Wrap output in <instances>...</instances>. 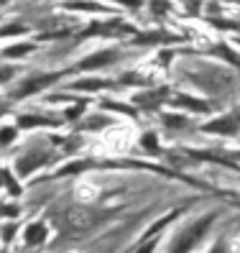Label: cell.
Segmentation results:
<instances>
[{
  "label": "cell",
  "instance_id": "cell-1",
  "mask_svg": "<svg viewBox=\"0 0 240 253\" xmlns=\"http://www.w3.org/2000/svg\"><path fill=\"white\" fill-rule=\"evenodd\" d=\"M62 80V72H46V74H31V77H21L16 87H10L8 90V100L10 102H16V100H26V97H31L41 90H46V87H51L54 82Z\"/></svg>",
  "mask_w": 240,
  "mask_h": 253
},
{
  "label": "cell",
  "instance_id": "cell-2",
  "mask_svg": "<svg viewBox=\"0 0 240 253\" xmlns=\"http://www.w3.org/2000/svg\"><path fill=\"white\" fill-rule=\"evenodd\" d=\"M212 220H215V215H204L200 220H194L192 225H187L182 233L176 235V241H174V246H171L169 253H189L194 246L202 241V235L207 233L209 225H212Z\"/></svg>",
  "mask_w": 240,
  "mask_h": 253
},
{
  "label": "cell",
  "instance_id": "cell-3",
  "mask_svg": "<svg viewBox=\"0 0 240 253\" xmlns=\"http://www.w3.org/2000/svg\"><path fill=\"white\" fill-rule=\"evenodd\" d=\"M123 59V51L120 49H100L92 51L89 56H84L82 62L77 64V72H95V69H105V67H113L115 62Z\"/></svg>",
  "mask_w": 240,
  "mask_h": 253
},
{
  "label": "cell",
  "instance_id": "cell-4",
  "mask_svg": "<svg viewBox=\"0 0 240 253\" xmlns=\"http://www.w3.org/2000/svg\"><path fill=\"white\" fill-rule=\"evenodd\" d=\"M169 90L166 87H156V90H148V92H141L138 97H133V102H136L138 108H146V110H151V108H159L163 100H166Z\"/></svg>",
  "mask_w": 240,
  "mask_h": 253
},
{
  "label": "cell",
  "instance_id": "cell-5",
  "mask_svg": "<svg viewBox=\"0 0 240 253\" xmlns=\"http://www.w3.org/2000/svg\"><path fill=\"white\" fill-rule=\"evenodd\" d=\"M238 126H240V118H238V115H225V118H217V121L207 123V126H204V130H209V133H225V136H233V133L238 130Z\"/></svg>",
  "mask_w": 240,
  "mask_h": 253
},
{
  "label": "cell",
  "instance_id": "cell-6",
  "mask_svg": "<svg viewBox=\"0 0 240 253\" xmlns=\"http://www.w3.org/2000/svg\"><path fill=\"white\" fill-rule=\"evenodd\" d=\"M36 51V43L34 41H21V43H10L0 51V59H8V62H16V59H23L28 54Z\"/></svg>",
  "mask_w": 240,
  "mask_h": 253
},
{
  "label": "cell",
  "instance_id": "cell-7",
  "mask_svg": "<svg viewBox=\"0 0 240 253\" xmlns=\"http://www.w3.org/2000/svg\"><path fill=\"white\" fill-rule=\"evenodd\" d=\"M46 161V154H39V151H34V154H26V156H21L18 161H16V171L21 174V176H28L36 167H41V164Z\"/></svg>",
  "mask_w": 240,
  "mask_h": 253
},
{
  "label": "cell",
  "instance_id": "cell-8",
  "mask_svg": "<svg viewBox=\"0 0 240 253\" xmlns=\"http://www.w3.org/2000/svg\"><path fill=\"white\" fill-rule=\"evenodd\" d=\"M16 126L18 128H36V126H62V118H39V115H18L16 118Z\"/></svg>",
  "mask_w": 240,
  "mask_h": 253
},
{
  "label": "cell",
  "instance_id": "cell-9",
  "mask_svg": "<svg viewBox=\"0 0 240 253\" xmlns=\"http://www.w3.org/2000/svg\"><path fill=\"white\" fill-rule=\"evenodd\" d=\"M46 235H49V228L43 225V222H31L23 233V241L28 246H41L43 241H46Z\"/></svg>",
  "mask_w": 240,
  "mask_h": 253
},
{
  "label": "cell",
  "instance_id": "cell-10",
  "mask_svg": "<svg viewBox=\"0 0 240 253\" xmlns=\"http://www.w3.org/2000/svg\"><path fill=\"white\" fill-rule=\"evenodd\" d=\"M69 87L72 90H82V92H97V90H105V87H113V82L95 77V80H77V82H72Z\"/></svg>",
  "mask_w": 240,
  "mask_h": 253
},
{
  "label": "cell",
  "instance_id": "cell-11",
  "mask_svg": "<svg viewBox=\"0 0 240 253\" xmlns=\"http://www.w3.org/2000/svg\"><path fill=\"white\" fill-rule=\"evenodd\" d=\"M18 74H21V67L10 64L8 59H3V62H0V87H8L13 80H18Z\"/></svg>",
  "mask_w": 240,
  "mask_h": 253
},
{
  "label": "cell",
  "instance_id": "cell-12",
  "mask_svg": "<svg viewBox=\"0 0 240 253\" xmlns=\"http://www.w3.org/2000/svg\"><path fill=\"white\" fill-rule=\"evenodd\" d=\"M31 28H28L26 23H21V21H10V23H5V26H0V39H10V36H23V34H28Z\"/></svg>",
  "mask_w": 240,
  "mask_h": 253
},
{
  "label": "cell",
  "instance_id": "cell-13",
  "mask_svg": "<svg viewBox=\"0 0 240 253\" xmlns=\"http://www.w3.org/2000/svg\"><path fill=\"white\" fill-rule=\"evenodd\" d=\"M171 102H174L176 108H189V110H200V113L209 108L204 100H194V97H189V95H179V97H174Z\"/></svg>",
  "mask_w": 240,
  "mask_h": 253
},
{
  "label": "cell",
  "instance_id": "cell-14",
  "mask_svg": "<svg viewBox=\"0 0 240 253\" xmlns=\"http://www.w3.org/2000/svg\"><path fill=\"white\" fill-rule=\"evenodd\" d=\"M161 118H163V126H166V128H174V130H179V128H187V126H189V118H187V115L163 113Z\"/></svg>",
  "mask_w": 240,
  "mask_h": 253
},
{
  "label": "cell",
  "instance_id": "cell-15",
  "mask_svg": "<svg viewBox=\"0 0 240 253\" xmlns=\"http://www.w3.org/2000/svg\"><path fill=\"white\" fill-rule=\"evenodd\" d=\"M18 138V126H0V148L10 146Z\"/></svg>",
  "mask_w": 240,
  "mask_h": 253
},
{
  "label": "cell",
  "instance_id": "cell-16",
  "mask_svg": "<svg viewBox=\"0 0 240 253\" xmlns=\"http://www.w3.org/2000/svg\"><path fill=\"white\" fill-rule=\"evenodd\" d=\"M84 108H87V100H82V102H74V105L64 113V118H67V121H77V118L84 113Z\"/></svg>",
  "mask_w": 240,
  "mask_h": 253
},
{
  "label": "cell",
  "instance_id": "cell-17",
  "mask_svg": "<svg viewBox=\"0 0 240 253\" xmlns=\"http://www.w3.org/2000/svg\"><path fill=\"white\" fill-rule=\"evenodd\" d=\"M141 146H143V148H148V151H159L156 133H151V130H148V133H143V136H141Z\"/></svg>",
  "mask_w": 240,
  "mask_h": 253
},
{
  "label": "cell",
  "instance_id": "cell-18",
  "mask_svg": "<svg viewBox=\"0 0 240 253\" xmlns=\"http://www.w3.org/2000/svg\"><path fill=\"white\" fill-rule=\"evenodd\" d=\"M151 10H154V16H159V13H166V10H169L166 0H151Z\"/></svg>",
  "mask_w": 240,
  "mask_h": 253
},
{
  "label": "cell",
  "instance_id": "cell-19",
  "mask_svg": "<svg viewBox=\"0 0 240 253\" xmlns=\"http://www.w3.org/2000/svg\"><path fill=\"white\" fill-rule=\"evenodd\" d=\"M209 253H225V241H222V238H220V241L212 246V251H209Z\"/></svg>",
  "mask_w": 240,
  "mask_h": 253
},
{
  "label": "cell",
  "instance_id": "cell-20",
  "mask_svg": "<svg viewBox=\"0 0 240 253\" xmlns=\"http://www.w3.org/2000/svg\"><path fill=\"white\" fill-rule=\"evenodd\" d=\"M154 246H156V241H148V243H146L138 253H151V251H154Z\"/></svg>",
  "mask_w": 240,
  "mask_h": 253
},
{
  "label": "cell",
  "instance_id": "cell-21",
  "mask_svg": "<svg viewBox=\"0 0 240 253\" xmlns=\"http://www.w3.org/2000/svg\"><path fill=\"white\" fill-rule=\"evenodd\" d=\"M10 3V0H0V8H3V5H8Z\"/></svg>",
  "mask_w": 240,
  "mask_h": 253
},
{
  "label": "cell",
  "instance_id": "cell-22",
  "mask_svg": "<svg viewBox=\"0 0 240 253\" xmlns=\"http://www.w3.org/2000/svg\"><path fill=\"white\" fill-rule=\"evenodd\" d=\"M0 253H8V251H0Z\"/></svg>",
  "mask_w": 240,
  "mask_h": 253
}]
</instances>
